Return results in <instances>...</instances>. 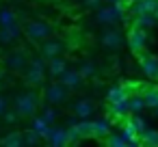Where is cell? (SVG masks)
Instances as JSON below:
<instances>
[{
    "instance_id": "6da1fadb",
    "label": "cell",
    "mask_w": 158,
    "mask_h": 147,
    "mask_svg": "<svg viewBox=\"0 0 158 147\" xmlns=\"http://www.w3.org/2000/svg\"><path fill=\"white\" fill-rule=\"evenodd\" d=\"M46 76H48V71H46V59L44 56H33L31 61H28V65H26V69H24V80H26V84L28 87H44L46 84Z\"/></svg>"
},
{
    "instance_id": "7a4b0ae2",
    "label": "cell",
    "mask_w": 158,
    "mask_h": 147,
    "mask_svg": "<svg viewBox=\"0 0 158 147\" xmlns=\"http://www.w3.org/2000/svg\"><path fill=\"white\" fill-rule=\"evenodd\" d=\"M123 9H126L123 2H106L104 7H98V9H95V18H98V22L104 24V26L117 24V22H121L123 15H126Z\"/></svg>"
},
{
    "instance_id": "3957f363",
    "label": "cell",
    "mask_w": 158,
    "mask_h": 147,
    "mask_svg": "<svg viewBox=\"0 0 158 147\" xmlns=\"http://www.w3.org/2000/svg\"><path fill=\"white\" fill-rule=\"evenodd\" d=\"M24 35L28 37V41L41 43V41H46L48 37L54 35V26L50 22H46V20H33V22H26Z\"/></svg>"
},
{
    "instance_id": "277c9868",
    "label": "cell",
    "mask_w": 158,
    "mask_h": 147,
    "mask_svg": "<svg viewBox=\"0 0 158 147\" xmlns=\"http://www.w3.org/2000/svg\"><path fill=\"white\" fill-rule=\"evenodd\" d=\"M37 104H39V95L35 91H24V93L15 95L13 108L18 110L20 119H31L35 115V110H37Z\"/></svg>"
},
{
    "instance_id": "5b68a950",
    "label": "cell",
    "mask_w": 158,
    "mask_h": 147,
    "mask_svg": "<svg viewBox=\"0 0 158 147\" xmlns=\"http://www.w3.org/2000/svg\"><path fill=\"white\" fill-rule=\"evenodd\" d=\"M28 61H31V56H28V52L24 50V48H13V50H9L7 54H5V59H2V63H5V69H9V71H24L26 69V65H28Z\"/></svg>"
},
{
    "instance_id": "8992f818",
    "label": "cell",
    "mask_w": 158,
    "mask_h": 147,
    "mask_svg": "<svg viewBox=\"0 0 158 147\" xmlns=\"http://www.w3.org/2000/svg\"><path fill=\"white\" fill-rule=\"evenodd\" d=\"M67 93H69V89L59 80H54V82H48V84H44V100L48 102V104H52V106H61V104H65L67 102Z\"/></svg>"
},
{
    "instance_id": "52a82bcc",
    "label": "cell",
    "mask_w": 158,
    "mask_h": 147,
    "mask_svg": "<svg viewBox=\"0 0 158 147\" xmlns=\"http://www.w3.org/2000/svg\"><path fill=\"white\" fill-rule=\"evenodd\" d=\"M67 52V41L61 37H48L46 41H41V56L44 59H52V56H63Z\"/></svg>"
},
{
    "instance_id": "ba28073f",
    "label": "cell",
    "mask_w": 158,
    "mask_h": 147,
    "mask_svg": "<svg viewBox=\"0 0 158 147\" xmlns=\"http://www.w3.org/2000/svg\"><path fill=\"white\" fill-rule=\"evenodd\" d=\"M128 46L134 54L143 52L145 46H147V28H141V26L132 24V28L128 31Z\"/></svg>"
},
{
    "instance_id": "9c48e42d",
    "label": "cell",
    "mask_w": 158,
    "mask_h": 147,
    "mask_svg": "<svg viewBox=\"0 0 158 147\" xmlns=\"http://www.w3.org/2000/svg\"><path fill=\"white\" fill-rule=\"evenodd\" d=\"M100 43H102L106 50H119V48L123 46V35H121L117 28H113V24H108V26L102 31V35H100Z\"/></svg>"
},
{
    "instance_id": "30bf717a",
    "label": "cell",
    "mask_w": 158,
    "mask_h": 147,
    "mask_svg": "<svg viewBox=\"0 0 158 147\" xmlns=\"http://www.w3.org/2000/svg\"><path fill=\"white\" fill-rule=\"evenodd\" d=\"M139 63H141V69H143L145 76H149V78H156L158 76V56L147 54L143 50V52H139Z\"/></svg>"
},
{
    "instance_id": "8fae6325",
    "label": "cell",
    "mask_w": 158,
    "mask_h": 147,
    "mask_svg": "<svg viewBox=\"0 0 158 147\" xmlns=\"http://www.w3.org/2000/svg\"><path fill=\"white\" fill-rule=\"evenodd\" d=\"M72 112H74L78 119H89V117L95 112V104H93L91 100H87V97H80V100H76V102L72 104Z\"/></svg>"
},
{
    "instance_id": "7c38bea8",
    "label": "cell",
    "mask_w": 158,
    "mask_h": 147,
    "mask_svg": "<svg viewBox=\"0 0 158 147\" xmlns=\"http://www.w3.org/2000/svg\"><path fill=\"white\" fill-rule=\"evenodd\" d=\"M59 80H61L69 91H76V89H80V87H82V80H85V78L80 76V71H78V69H69V67H67V69L59 76Z\"/></svg>"
},
{
    "instance_id": "4fadbf2b",
    "label": "cell",
    "mask_w": 158,
    "mask_h": 147,
    "mask_svg": "<svg viewBox=\"0 0 158 147\" xmlns=\"http://www.w3.org/2000/svg\"><path fill=\"white\" fill-rule=\"evenodd\" d=\"M20 35H22V28H20L18 22L9 24V26H0V43H2V46H9V43L18 41Z\"/></svg>"
},
{
    "instance_id": "5bb4252c",
    "label": "cell",
    "mask_w": 158,
    "mask_h": 147,
    "mask_svg": "<svg viewBox=\"0 0 158 147\" xmlns=\"http://www.w3.org/2000/svg\"><path fill=\"white\" fill-rule=\"evenodd\" d=\"M65 69H67L65 56H52V59H46V71H48L50 78H59Z\"/></svg>"
},
{
    "instance_id": "9a60e30c",
    "label": "cell",
    "mask_w": 158,
    "mask_h": 147,
    "mask_svg": "<svg viewBox=\"0 0 158 147\" xmlns=\"http://www.w3.org/2000/svg\"><path fill=\"white\" fill-rule=\"evenodd\" d=\"M67 130L65 128H50L48 136H46V143L52 145V147H61V145H67Z\"/></svg>"
},
{
    "instance_id": "2e32d148",
    "label": "cell",
    "mask_w": 158,
    "mask_h": 147,
    "mask_svg": "<svg viewBox=\"0 0 158 147\" xmlns=\"http://www.w3.org/2000/svg\"><path fill=\"white\" fill-rule=\"evenodd\" d=\"M156 5H158V0H134L130 7H132L134 15H143V13H154Z\"/></svg>"
},
{
    "instance_id": "e0dca14e",
    "label": "cell",
    "mask_w": 158,
    "mask_h": 147,
    "mask_svg": "<svg viewBox=\"0 0 158 147\" xmlns=\"http://www.w3.org/2000/svg\"><path fill=\"white\" fill-rule=\"evenodd\" d=\"M143 102L147 108H156L158 106V87H145L143 89Z\"/></svg>"
},
{
    "instance_id": "ac0fdd59",
    "label": "cell",
    "mask_w": 158,
    "mask_h": 147,
    "mask_svg": "<svg viewBox=\"0 0 158 147\" xmlns=\"http://www.w3.org/2000/svg\"><path fill=\"white\" fill-rule=\"evenodd\" d=\"M128 95H130V91H128V87H113L110 91H108V104H115V102H121V100H128Z\"/></svg>"
},
{
    "instance_id": "d6986e66",
    "label": "cell",
    "mask_w": 158,
    "mask_h": 147,
    "mask_svg": "<svg viewBox=\"0 0 158 147\" xmlns=\"http://www.w3.org/2000/svg\"><path fill=\"white\" fill-rule=\"evenodd\" d=\"M0 145H5V147H20V145H24L22 132H9L7 136L0 138Z\"/></svg>"
},
{
    "instance_id": "ffe728a7",
    "label": "cell",
    "mask_w": 158,
    "mask_h": 147,
    "mask_svg": "<svg viewBox=\"0 0 158 147\" xmlns=\"http://www.w3.org/2000/svg\"><path fill=\"white\" fill-rule=\"evenodd\" d=\"M128 108H130L132 115H134V112H141V110L145 108L143 95H141V93H130V95H128Z\"/></svg>"
},
{
    "instance_id": "44dd1931",
    "label": "cell",
    "mask_w": 158,
    "mask_h": 147,
    "mask_svg": "<svg viewBox=\"0 0 158 147\" xmlns=\"http://www.w3.org/2000/svg\"><path fill=\"white\" fill-rule=\"evenodd\" d=\"M50 128H52V125H50V123H48V121H46L41 115H39V117H33V130H35V132L41 136V138H46V136H48Z\"/></svg>"
},
{
    "instance_id": "7402d4cb",
    "label": "cell",
    "mask_w": 158,
    "mask_h": 147,
    "mask_svg": "<svg viewBox=\"0 0 158 147\" xmlns=\"http://www.w3.org/2000/svg\"><path fill=\"white\" fill-rule=\"evenodd\" d=\"M91 125H93V136H106V134L110 132L108 119H93Z\"/></svg>"
},
{
    "instance_id": "603a6c76",
    "label": "cell",
    "mask_w": 158,
    "mask_h": 147,
    "mask_svg": "<svg viewBox=\"0 0 158 147\" xmlns=\"http://www.w3.org/2000/svg\"><path fill=\"white\" fill-rule=\"evenodd\" d=\"M18 22V15L13 9L9 7H0V26H9V24H15Z\"/></svg>"
},
{
    "instance_id": "cb8c5ba5",
    "label": "cell",
    "mask_w": 158,
    "mask_h": 147,
    "mask_svg": "<svg viewBox=\"0 0 158 147\" xmlns=\"http://www.w3.org/2000/svg\"><path fill=\"white\" fill-rule=\"evenodd\" d=\"M154 24H156V18H154V13L134 15V26H141V28H152Z\"/></svg>"
},
{
    "instance_id": "d4e9b609",
    "label": "cell",
    "mask_w": 158,
    "mask_h": 147,
    "mask_svg": "<svg viewBox=\"0 0 158 147\" xmlns=\"http://www.w3.org/2000/svg\"><path fill=\"white\" fill-rule=\"evenodd\" d=\"M110 110H113V115H115V117L123 119L126 115H130V108H128V100H121V102H115V104H110Z\"/></svg>"
},
{
    "instance_id": "484cf974",
    "label": "cell",
    "mask_w": 158,
    "mask_h": 147,
    "mask_svg": "<svg viewBox=\"0 0 158 147\" xmlns=\"http://www.w3.org/2000/svg\"><path fill=\"white\" fill-rule=\"evenodd\" d=\"M139 141H141V145H158V132L147 128L145 132L139 134Z\"/></svg>"
},
{
    "instance_id": "4316f807",
    "label": "cell",
    "mask_w": 158,
    "mask_h": 147,
    "mask_svg": "<svg viewBox=\"0 0 158 147\" xmlns=\"http://www.w3.org/2000/svg\"><path fill=\"white\" fill-rule=\"evenodd\" d=\"M78 71H80V76H82V78H93V76L98 74V69H95V63H93V61H82V63H80V67H78Z\"/></svg>"
},
{
    "instance_id": "83f0119b",
    "label": "cell",
    "mask_w": 158,
    "mask_h": 147,
    "mask_svg": "<svg viewBox=\"0 0 158 147\" xmlns=\"http://www.w3.org/2000/svg\"><path fill=\"white\" fill-rule=\"evenodd\" d=\"M0 119H2V123H5V125H13V123H18V121H20V115H18V110H15V108H7L2 115H0Z\"/></svg>"
},
{
    "instance_id": "f1b7e54d",
    "label": "cell",
    "mask_w": 158,
    "mask_h": 147,
    "mask_svg": "<svg viewBox=\"0 0 158 147\" xmlns=\"http://www.w3.org/2000/svg\"><path fill=\"white\" fill-rule=\"evenodd\" d=\"M22 138H24V145H39L44 138L31 128V130H26V132H22Z\"/></svg>"
},
{
    "instance_id": "f546056e",
    "label": "cell",
    "mask_w": 158,
    "mask_h": 147,
    "mask_svg": "<svg viewBox=\"0 0 158 147\" xmlns=\"http://www.w3.org/2000/svg\"><path fill=\"white\" fill-rule=\"evenodd\" d=\"M104 143H106V145H113V147H126V145H128L126 138L121 136V132H119V134H110V132H108Z\"/></svg>"
},
{
    "instance_id": "4dcf8cb0",
    "label": "cell",
    "mask_w": 158,
    "mask_h": 147,
    "mask_svg": "<svg viewBox=\"0 0 158 147\" xmlns=\"http://www.w3.org/2000/svg\"><path fill=\"white\" fill-rule=\"evenodd\" d=\"M74 125H76V130H78L80 136H93V125H91V121L82 119L80 123H74Z\"/></svg>"
},
{
    "instance_id": "1f68e13d",
    "label": "cell",
    "mask_w": 158,
    "mask_h": 147,
    "mask_svg": "<svg viewBox=\"0 0 158 147\" xmlns=\"http://www.w3.org/2000/svg\"><path fill=\"white\" fill-rule=\"evenodd\" d=\"M41 117H44V119H46V121H48V123L52 125V123L56 121V106L48 104V106H46V108L41 110Z\"/></svg>"
},
{
    "instance_id": "d6a6232c",
    "label": "cell",
    "mask_w": 158,
    "mask_h": 147,
    "mask_svg": "<svg viewBox=\"0 0 158 147\" xmlns=\"http://www.w3.org/2000/svg\"><path fill=\"white\" fill-rule=\"evenodd\" d=\"M130 121H132V125L136 128V132H139V134L147 130V123H145V121H143V119H141V117H139L136 112H134V117H130Z\"/></svg>"
},
{
    "instance_id": "836d02e7",
    "label": "cell",
    "mask_w": 158,
    "mask_h": 147,
    "mask_svg": "<svg viewBox=\"0 0 158 147\" xmlns=\"http://www.w3.org/2000/svg\"><path fill=\"white\" fill-rule=\"evenodd\" d=\"M102 2H104V0H82V7L85 9H98V7H102Z\"/></svg>"
},
{
    "instance_id": "e575fe53",
    "label": "cell",
    "mask_w": 158,
    "mask_h": 147,
    "mask_svg": "<svg viewBox=\"0 0 158 147\" xmlns=\"http://www.w3.org/2000/svg\"><path fill=\"white\" fill-rule=\"evenodd\" d=\"M7 108H9V100H7L5 95H0V115H2Z\"/></svg>"
},
{
    "instance_id": "d590c367",
    "label": "cell",
    "mask_w": 158,
    "mask_h": 147,
    "mask_svg": "<svg viewBox=\"0 0 158 147\" xmlns=\"http://www.w3.org/2000/svg\"><path fill=\"white\" fill-rule=\"evenodd\" d=\"M121 2H123V5H126V7H130V5H132V2H134V0H121Z\"/></svg>"
},
{
    "instance_id": "8d00e7d4",
    "label": "cell",
    "mask_w": 158,
    "mask_h": 147,
    "mask_svg": "<svg viewBox=\"0 0 158 147\" xmlns=\"http://www.w3.org/2000/svg\"><path fill=\"white\" fill-rule=\"evenodd\" d=\"M154 18H156V22H158V5H156V9H154Z\"/></svg>"
},
{
    "instance_id": "74e56055",
    "label": "cell",
    "mask_w": 158,
    "mask_h": 147,
    "mask_svg": "<svg viewBox=\"0 0 158 147\" xmlns=\"http://www.w3.org/2000/svg\"><path fill=\"white\" fill-rule=\"evenodd\" d=\"M104 2H121V0H104Z\"/></svg>"
},
{
    "instance_id": "f35d334b",
    "label": "cell",
    "mask_w": 158,
    "mask_h": 147,
    "mask_svg": "<svg viewBox=\"0 0 158 147\" xmlns=\"http://www.w3.org/2000/svg\"><path fill=\"white\" fill-rule=\"evenodd\" d=\"M0 82H2V69H0Z\"/></svg>"
},
{
    "instance_id": "ab89813d",
    "label": "cell",
    "mask_w": 158,
    "mask_h": 147,
    "mask_svg": "<svg viewBox=\"0 0 158 147\" xmlns=\"http://www.w3.org/2000/svg\"><path fill=\"white\" fill-rule=\"evenodd\" d=\"M156 78H158V76H156Z\"/></svg>"
}]
</instances>
